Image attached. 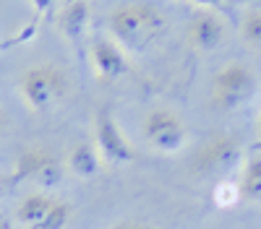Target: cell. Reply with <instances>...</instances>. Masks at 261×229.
Masks as SVG:
<instances>
[{"label":"cell","mask_w":261,"mask_h":229,"mask_svg":"<svg viewBox=\"0 0 261 229\" xmlns=\"http://www.w3.org/2000/svg\"><path fill=\"white\" fill-rule=\"evenodd\" d=\"M170 29L167 13L149 0H125L107 13V31L128 55L154 50Z\"/></svg>","instance_id":"6da1fadb"},{"label":"cell","mask_w":261,"mask_h":229,"mask_svg":"<svg viewBox=\"0 0 261 229\" xmlns=\"http://www.w3.org/2000/svg\"><path fill=\"white\" fill-rule=\"evenodd\" d=\"M71 78L55 62H37L18 78V94L32 112H47L68 96Z\"/></svg>","instance_id":"7a4b0ae2"},{"label":"cell","mask_w":261,"mask_h":229,"mask_svg":"<svg viewBox=\"0 0 261 229\" xmlns=\"http://www.w3.org/2000/svg\"><path fill=\"white\" fill-rule=\"evenodd\" d=\"M246 159L243 143L232 133H217L206 138L191 159V170L196 177H214V180H227L232 172L241 170Z\"/></svg>","instance_id":"3957f363"},{"label":"cell","mask_w":261,"mask_h":229,"mask_svg":"<svg viewBox=\"0 0 261 229\" xmlns=\"http://www.w3.org/2000/svg\"><path fill=\"white\" fill-rule=\"evenodd\" d=\"M16 219L24 229H65L73 219V206L53 190H32L18 201Z\"/></svg>","instance_id":"277c9868"},{"label":"cell","mask_w":261,"mask_h":229,"mask_svg":"<svg viewBox=\"0 0 261 229\" xmlns=\"http://www.w3.org/2000/svg\"><path fill=\"white\" fill-rule=\"evenodd\" d=\"M258 86L253 68L243 60H230L212 78V104L220 112H232L246 104Z\"/></svg>","instance_id":"5b68a950"},{"label":"cell","mask_w":261,"mask_h":229,"mask_svg":"<svg viewBox=\"0 0 261 229\" xmlns=\"http://www.w3.org/2000/svg\"><path fill=\"white\" fill-rule=\"evenodd\" d=\"M65 159H60L47 146H27L16 156L13 180L29 182L37 190H55L65 177Z\"/></svg>","instance_id":"8992f818"},{"label":"cell","mask_w":261,"mask_h":229,"mask_svg":"<svg viewBox=\"0 0 261 229\" xmlns=\"http://www.w3.org/2000/svg\"><path fill=\"white\" fill-rule=\"evenodd\" d=\"M141 133L151 151L157 154H180L188 143V128L183 117L175 110L154 107L149 110L141 120Z\"/></svg>","instance_id":"52a82bcc"},{"label":"cell","mask_w":261,"mask_h":229,"mask_svg":"<svg viewBox=\"0 0 261 229\" xmlns=\"http://www.w3.org/2000/svg\"><path fill=\"white\" fill-rule=\"evenodd\" d=\"M94 146L107 167H128L139 159L134 141L125 136L110 107H99L94 115Z\"/></svg>","instance_id":"ba28073f"},{"label":"cell","mask_w":261,"mask_h":229,"mask_svg":"<svg viewBox=\"0 0 261 229\" xmlns=\"http://www.w3.org/2000/svg\"><path fill=\"white\" fill-rule=\"evenodd\" d=\"M188 39L199 52H214L227 39V21L217 8H199L188 21Z\"/></svg>","instance_id":"9c48e42d"},{"label":"cell","mask_w":261,"mask_h":229,"mask_svg":"<svg viewBox=\"0 0 261 229\" xmlns=\"http://www.w3.org/2000/svg\"><path fill=\"white\" fill-rule=\"evenodd\" d=\"M89 57H92V68H94L97 78H102V81L123 78L130 71V55L113 37H102V34L94 37L92 47H89Z\"/></svg>","instance_id":"30bf717a"},{"label":"cell","mask_w":261,"mask_h":229,"mask_svg":"<svg viewBox=\"0 0 261 229\" xmlns=\"http://www.w3.org/2000/svg\"><path fill=\"white\" fill-rule=\"evenodd\" d=\"M89 18H92V8H89V0H68L63 3L55 13V24L60 29V34L71 42H79L86 34V26H89Z\"/></svg>","instance_id":"8fae6325"},{"label":"cell","mask_w":261,"mask_h":229,"mask_svg":"<svg viewBox=\"0 0 261 229\" xmlns=\"http://www.w3.org/2000/svg\"><path fill=\"white\" fill-rule=\"evenodd\" d=\"M102 164L105 161L97 151L94 141H86V138L71 143L68 154H65V170H68L71 175H76V177H81V180H89V177L99 175Z\"/></svg>","instance_id":"7c38bea8"},{"label":"cell","mask_w":261,"mask_h":229,"mask_svg":"<svg viewBox=\"0 0 261 229\" xmlns=\"http://www.w3.org/2000/svg\"><path fill=\"white\" fill-rule=\"evenodd\" d=\"M238 193L246 203H261V151H253L243 159L238 170Z\"/></svg>","instance_id":"4fadbf2b"},{"label":"cell","mask_w":261,"mask_h":229,"mask_svg":"<svg viewBox=\"0 0 261 229\" xmlns=\"http://www.w3.org/2000/svg\"><path fill=\"white\" fill-rule=\"evenodd\" d=\"M241 37L246 45L261 50V8H248L241 18Z\"/></svg>","instance_id":"5bb4252c"},{"label":"cell","mask_w":261,"mask_h":229,"mask_svg":"<svg viewBox=\"0 0 261 229\" xmlns=\"http://www.w3.org/2000/svg\"><path fill=\"white\" fill-rule=\"evenodd\" d=\"M235 201H241L238 193V182L235 180H217V190H214V203L217 206H232Z\"/></svg>","instance_id":"9a60e30c"},{"label":"cell","mask_w":261,"mask_h":229,"mask_svg":"<svg viewBox=\"0 0 261 229\" xmlns=\"http://www.w3.org/2000/svg\"><path fill=\"white\" fill-rule=\"evenodd\" d=\"M110 229H160V226H154V224H146V221H139V219H125V221L113 224Z\"/></svg>","instance_id":"2e32d148"},{"label":"cell","mask_w":261,"mask_h":229,"mask_svg":"<svg viewBox=\"0 0 261 229\" xmlns=\"http://www.w3.org/2000/svg\"><path fill=\"white\" fill-rule=\"evenodd\" d=\"M29 3L39 11V13H45V11H53V8H60L63 3H68V0H29Z\"/></svg>","instance_id":"e0dca14e"},{"label":"cell","mask_w":261,"mask_h":229,"mask_svg":"<svg viewBox=\"0 0 261 229\" xmlns=\"http://www.w3.org/2000/svg\"><path fill=\"white\" fill-rule=\"evenodd\" d=\"M11 182H13V177H8V175H0V201H3V198L8 195V190H11Z\"/></svg>","instance_id":"ac0fdd59"},{"label":"cell","mask_w":261,"mask_h":229,"mask_svg":"<svg viewBox=\"0 0 261 229\" xmlns=\"http://www.w3.org/2000/svg\"><path fill=\"white\" fill-rule=\"evenodd\" d=\"M193 3H199V8H217L222 0H193Z\"/></svg>","instance_id":"d6986e66"},{"label":"cell","mask_w":261,"mask_h":229,"mask_svg":"<svg viewBox=\"0 0 261 229\" xmlns=\"http://www.w3.org/2000/svg\"><path fill=\"white\" fill-rule=\"evenodd\" d=\"M6 128H8V117H6V112H3V110H0V138H3Z\"/></svg>","instance_id":"ffe728a7"},{"label":"cell","mask_w":261,"mask_h":229,"mask_svg":"<svg viewBox=\"0 0 261 229\" xmlns=\"http://www.w3.org/2000/svg\"><path fill=\"white\" fill-rule=\"evenodd\" d=\"M253 151H261V138H258V141L253 143Z\"/></svg>","instance_id":"44dd1931"},{"label":"cell","mask_w":261,"mask_h":229,"mask_svg":"<svg viewBox=\"0 0 261 229\" xmlns=\"http://www.w3.org/2000/svg\"><path fill=\"white\" fill-rule=\"evenodd\" d=\"M258 138H261V117H258Z\"/></svg>","instance_id":"7402d4cb"}]
</instances>
